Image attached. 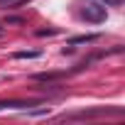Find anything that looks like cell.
I'll return each mask as SVG.
<instances>
[{"instance_id": "1", "label": "cell", "mask_w": 125, "mask_h": 125, "mask_svg": "<svg viewBox=\"0 0 125 125\" xmlns=\"http://www.w3.org/2000/svg\"><path fill=\"white\" fill-rule=\"evenodd\" d=\"M81 17H83L86 22L98 25V22H103V20H105V8H103V5H96V3H88V5L81 10Z\"/></svg>"}, {"instance_id": "2", "label": "cell", "mask_w": 125, "mask_h": 125, "mask_svg": "<svg viewBox=\"0 0 125 125\" xmlns=\"http://www.w3.org/2000/svg\"><path fill=\"white\" fill-rule=\"evenodd\" d=\"M96 39H98V34H81V37L69 39V44L74 47V44H86V42H96Z\"/></svg>"}, {"instance_id": "3", "label": "cell", "mask_w": 125, "mask_h": 125, "mask_svg": "<svg viewBox=\"0 0 125 125\" xmlns=\"http://www.w3.org/2000/svg\"><path fill=\"white\" fill-rule=\"evenodd\" d=\"M39 56V52H15V59H34Z\"/></svg>"}, {"instance_id": "4", "label": "cell", "mask_w": 125, "mask_h": 125, "mask_svg": "<svg viewBox=\"0 0 125 125\" xmlns=\"http://www.w3.org/2000/svg\"><path fill=\"white\" fill-rule=\"evenodd\" d=\"M54 79H59V74H37L34 76V81H54Z\"/></svg>"}, {"instance_id": "5", "label": "cell", "mask_w": 125, "mask_h": 125, "mask_svg": "<svg viewBox=\"0 0 125 125\" xmlns=\"http://www.w3.org/2000/svg\"><path fill=\"white\" fill-rule=\"evenodd\" d=\"M37 34H39V37H47V34H54V30H39Z\"/></svg>"}, {"instance_id": "6", "label": "cell", "mask_w": 125, "mask_h": 125, "mask_svg": "<svg viewBox=\"0 0 125 125\" xmlns=\"http://www.w3.org/2000/svg\"><path fill=\"white\" fill-rule=\"evenodd\" d=\"M105 3H110V5H120L123 0H105Z\"/></svg>"}, {"instance_id": "7", "label": "cell", "mask_w": 125, "mask_h": 125, "mask_svg": "<svg viewBox=\"0 0 125 125\" xmlns=\"http://www.w3.org/2000/svg\"><path fill=\"white\" fill-rule=\"evenodd\" d=\"M0 34H3V30H0Z\"/></svg>"}]
</instances>
